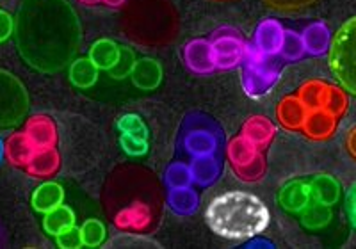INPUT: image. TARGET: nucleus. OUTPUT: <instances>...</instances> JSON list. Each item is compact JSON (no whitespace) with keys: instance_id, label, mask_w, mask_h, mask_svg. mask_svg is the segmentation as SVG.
<instances>
[{"instance_id":"obj_13","label":"nucleus","mask_w":356,"mask_h":249,"mask_svg":"<svg viewBox=\"0 0 356 249\" xmlns=\"http://www.w3.org/2000/svg\"><path fill=\"white\" fill-rule=\"evenodd\" d=\"M152 221V210L146 203H132L129 207H123L120 212L114 216V225L122 230H145Z\"/></svg>"},{"instance_id":"obj_29","label":"nucleus","mask_w":356,"mask_h":249,"mask_svg":"<svg viewBox=\"0 0 356 249\" xmlns=\"http://www.w3.org/2000/svg\"><path fill=\"white\" fill-rule=\"evenodd\" d=\"M330 219H332V207L324 205L321 201H314V203H308L303 209L301 223H303L307 228L317 230L323 228L324 225H328Z\"/></svg>"},{"instance_id":"obj_4","label":"nucleus","mask_w":356,"mask_h":249,"mask_svg":"<svg viewBox=\"0 0 356 249\" xmlns=\"http://www.w3.org/2000/svg\"><path fill=\"white\" fill-rule=\"evenodd\" d=\"M328 65L340 86L356 97V17L346 22L332 38Z\"/></svg>"},{"instance_id":"obj_23","label":"nucleus","mask_w":356,"mask_h":249,"mask_svg":"<svg viewBox=\"0 0 356 249\" xmlns=\"http://www.w3.org/2000/svg\"><path fill=\"white\" fill-rule=\"evenodd\" d=\"M168 205L171 207L175 214L178 216H193L198 210L200 200L198 194L189 187H178L171 189L168 194Z\"/></svg>"},{"instance_id":"obj_32","label":"nucleus","mask_w":356,"mask_h":249,"mask_svg":"<svg viewBox=\"0 0 356 249\" xmlns=\"http://www.w3.org/2000/svg\"><path fill=\"white\" fill-rule=\"evenodd\" d=\"M232 169H234L235 177L239 178V180L250 182L251 184V182L262 180L264 175H266L267 164H266V159H264L262 153H259L255 161H251V162H248V164H243V166H232Z\"/></svg>"},{"instance_id":"obj_7","label":"nucleus","mask_w":356,"mask_h":249,"mask_svg":"<svg viewBox=\"0 0 356 249\" xmlns=\"http://www.w3.org/2000/svg\"><path fill=\"white\" fill-rule=\"evenodd\" d=\"M27 111V95L20 82L13 75L0 72V124L20 121Z\"/></svg>"},{"instance_id":"obj_5","label":"nucleus","mask_w":356,"mask_h":249,"mask_svg":"<svg viewBox=\"0 0 356 249\" xmlns=\"http://www.w3.org/2000/svg\"><path fill=\"white\" fill-rule=\"evenodd\" d=\"M280 73L282 63L275 56H266L253 45H248L243 72V88L248 97L260 98L267 95L278 82Z\"/></svg>"},{"instance_id":"obj_17","label":"nucleus","mask_w":356,"mask_h":249,"mask_svg":"<svg viewBox=\"0 0 356 249\" xmlns=\"http://www.w3.org/2000/svg\"><path fill=\"white\" fill-rule=\"evenodd\" d=\"M130 79L143 91H152V89H155L161 84L162 68L157 61L154 59L136 61V65H134L132 72H130Z\"/></svg>"},{"instance_id":"obj_2","label":"nucleus","mask_w":356,"mask_h":249,"mask_svg":"<svg viewBox=\"0 0 356 249\" xmlns=\"http://www.w3.org/2000/svg\"><path fill=\"white\" fill-rule=\"evenodd\" d=\"M205 219L219 237L248 241L255 239L269 226V210L255 194L232 191L211 201Z\"/></svg>"},{"instance_id":"obj_11","label":"nucleus","mask_w":356,"mask_h":249,"mask_svg":"<svg viewBox=\"0 0 356 249\" xmlns=\"http://www.w3.org/2000/svg\"><path fill=\"white\" fill-rule=\"evenodd\" d=\"M284 38L285 29L282 27V24L269 18V20H264L257 27L253 47L259 49L262 54H266V56H278L280 50H282V45H284Z\"/></svg>"},{"instance_id":"obj_37","label":"nucleus","mask_w":356,"mask_h":249,"mask_svg":"<svg viewBox=\"0 0 356 249\" xmlns=\"http://www.w3.org/2000/svg\"><path fill=\"white\" fill-rule=\"evenodd\" d=\"M136 61H134V54L127 49H120V57H118V63L109 70L111 75L122 79V77L130 75L132 72Z\"/></svg>"},{"instance_id":"obj_18","label":"nucleus","mask_w":356,"mask_h":249,"mask_svg":"<svg viewBox=\"0 0 356 249\" xmlns=\"http://www.w3.org/2000/svg\"><path fill=\"white\" fill-rule=\"evenodd\" d=\"M301 38H303L305 49L312 56H323V54L328 52L330 45H332V33L323 22L308 25L303 34H301Z\"/></svg>"},{"instance_id":"obj_41","label":"nucleus","mask_w":356,"mask_h":249,"mask_svg":"<svg viewBox=\"0 0 356 249\" xmlns=\"http://www.w3.org/2000/svg\"><path fill=\"white\" fill-rule=\"evenodd\" d=\"M346 210H348L349 221L356 228V184L348 191V198H346Z\"/></svg>"},{"instance_id":"obj_9","label":"nucleus","mask_w":356,"mask_h":249,"mask_svg":"<svg viewBox=\"0 0 356 249\" xmlns=\"http://www.w3.org/2000/svg\"><path fill=\"white\" fill-rule=\"evenodd\" d=\"M24 132L27 134V137L31 139V143H33L38 152L40 150L56 148L57 129L52 118L43 116V114L33 116L27 121V124H25Z\"/></svg>"},{"instance_id":"obj_42","label":"nucleus","mask_w":356,"mask_h":249,"mask_svg":"<svg viewBox=\"0 0 356 249\" xmlns=\"http://www.w3.org/2000/svg\"><path fill=\"white\" fill-rule=\"evenodd\" d=\"M13 29H15L13 18L6 11H0V41L8 40L11 36Z\"/></svg>"},{"instance_id":"obj_12","label":"nucleus","mask_w":356,"mask_h":249,"mask_svg":"<svg viewBox=\"0 0 356 249\" xmlns=\"http://www.w3.org/2000/svg\"><path fill=\"white\" fill-rule=\"evenodd\" d=\"M308 107L298 97H287L276 107V118L287 130H301L308 116Z\"/></svg>"},{"instance_id":"obj_43","label":"nucleus","mask_w":356,"mask_h":249,"mask_svg":"<svg viewBox=\"0 0 356 249\" xmlns=\"http://www.w3.org/2000/svg\"><path fill=\"white\" fill-rule=\"evenodd\" d=\"M348 150L353 157L356 159V127L351 130V132H349V136H348Z\"/></svg>"},{"instance_id":"obj_28","label":"nucleus","mask_w":356,"mask_h":249,"mask_svg":"<svg viewBox=\"0 0 356 249\" xmlns=\"http://www.w3.org/2000/svg\"><path fill=\"white\" fill-rule=\"evenodd\" d=\"M70 77H72V82L77 88H91L98 79V66L89 57L88 59H79L72 65Z\"/></svg>"},{"instance_id":"obj_14","label":"nucleus","mask_w":356,"mask_h":249,"mask_svg":"<svg viewBox=\"0 0 356 249\" xmlns=\"http://www.w3.org/2000/svg\"><path fill=\"white\" fill-rule=\"evenodd\" d=\"M36 152L38 150L34 148V145L31 143V139H29L25 132L13 134L4 145L6 157H8V161L13 166H17V168H25L29 162L33 161Z\"/></svg>"},{"instance_id":"obj_3","label":"nucleus","mask_w":356,"mask_h":249,"mask_svg":"<svg viewBox=\"0 0 356 249\" xmlns=\"http://www.w3.org/2000/svg\"><path fill=\"white\" fill-rule=\"evenodd\" d=\"M127 40L141 47H166L180 33V17L170 0H130L123 11Z\"/></svg>"},{"instance_id":"obj_16","label":"nucleus","mask_w":356,"mask_h":249,"mask_svg":"<svg viewBox=\"0 0 356 249\" xmlns=\"http://www.w3.org/2000/svg\"><path fill=\"white\" fill-rule=\"evenodd\" d=\"M276 127L271 120L266 116H253L244 123L243 136L250 139L259 150H264L269 146V143L275 139Z\"/></svg>"},{"instance_id":"obj_25","label":"nucleus","mask_w":356,"mask_h":249,"mask_svg":"<svg viewBox=\"0 0 356 249\" xmlns=\"http://www.w3.org/2000/svg\"><path fill=\"white\" fill-rule=\"evenodd\" d=\"M120 49H122V47H118L114 41L100 40L91 47V50H89V59L93 61L95 65L98 66V70H107V72H109V70L118 63Z\"/></svg>"},{"instance_id":"obj_34","label":"nucleus","mask_w":356,"mask_h":249,"mask_svg":"<svg viewBox=\"0 0 356 249\" xmlns=\"http://www.w3.org/2000/svg\"><path fill=\"white\" fill-rule=\"evenodd\" d=\"M166 184L170 185V189H178V187H189L193 184V175H191V168L186 164H171L166 171Z\"/></svg>"},{"instance_id":"obj_36","label":"nucleus","mask_w":356,"mask_h":249,"mask_svg":"<svg viewBox=\"0 0 356 249\" xmlns=\"http://www.w3.org/2000/svg\"><path fill=\"white\" fill-rule=\"evenodd\" d=\"M118 129L122 130L123 134H130V136L139 137V139H146L148 137V130H146L145 123L136 114H127V116H123L122 120L118 121Z\"/></svg>"},{"instance_id":"obj_40","label":"nucleus","mask_w":356,"mask_h":249,"mask_svg":"<svg viewBox=\"0 0 356 249\" xmlns=\"http://www.w3.org/2000/svg\"><path fill=\"white\" fill-rule=\"evenodd\" d=\"M267 6L276 11H296V9L308 8L316 0H264Z\"/></svg>"},{"instance_id":"obj_20","label":"nucleus","mask_w":356,"mask_h":249,"mask_svg":"<svg viewBox=\"0 0 356 249\" xmlns=\"http://www.w3.org/2000/svg\"><path fill=\"white\" fill-rule=\"evenodd\" d=\"M186 150L193 157L214 155V152L218 150V137L211 130H191L186 137Z\"/></svg>"},{"instance_id":"obj_24","label":"nucleus","mask_w":356,"mask_h":249,"mask_svg":"<svg viewBox=\"0 0 356 249\" xmlns=\"http://www.w3.org/2000/svg\"><path fill=\"white\" fill-rule=\"evenodd\" d=\"M310 189L314 200L321 201L324 205H335L340 198L339 182L333 177H328V175H321V177L314 178V182L310 184Z\"/></svg>"},{"instance_id":"obj_27","label":"nucleus","mask_w":356,"mask_h":249,"mask_svg":"<svg viewBox=\"0 0 356 249\" xmlns=\"http://www.w3.org/2000/svg\"><path fill=\"white\" fill-rule=\"evenodd\" d=\"M75 225V214L72 212V209L65 205H59L56 209H52L50 212H47L44 216V230L52 235H59L65 230L72 228Z\"/></svg>"},{"instance_id":"obj_46","label":"nucleus","mask_w":356,"mask_h":249,"mask_svg":"<svg viewBox=\"0 0 356 249\" xmlns=\"http://www.w3.org/2000/svg\"><path fill=\"white\" fill-rule=\"evenodd\" d=\"M79 2H82V4L86 6H95L98 4V2H102V0H79Z\"/></svg>"},{"instance_id":"obj_38","label":"nucleus","mask_w":356,"mask_h":249,"mask_svg":"<svg viewBox=\"0 0 356 249\" xmlns=\"http://www.w3.org/2000/svg\"><path fill=\"white\" fill-rule=\"evenodd\" d=\"M120 143H122V148L125 150L129 155H134V157L145 155L146 150H148V143H146V139H139V137H134L130 136V134H123Z\"/></svg>"},{"instance_id":"obj_35","label":"nucleus","mask_w":356,"mask_h":249,"mask_svg":"<svg viewBox=\"0 0 356 249\" xmlns=\"http://www.w3.org/2000/svg\"><path fill=\"white\" fill-rule=\"evenodd\" d=\"M82 233V242L89 248H95V246H100L106 239V226L102 225L98 219H89L82 225L81 228Z\"/></svg>"},{"instance_id":"obj_30","label":"nucleus","mask_w":356,"mask_h":249,"mask_svg":"<svg viewBox=\"0 0 356 249\" xmlns=\"http://www.w3.org/2000/svg\"><path fill=\"white\" fill-rule=\"evenodd\" d=\"M326 88H328V84L323 81H308L300 88L298 98L307 105L308 111L321 109L323 107L324 95H326Z\"/></svg>"},{"instance_id":"obj_21","label":"nucleus","mask_w":356,"mask_h":249,"mask_svg":"<svg viewBox=\"0 0 356 249\" xmlns=\"http://www.w3.org/2000/svg\"><path fill=\"white\" fill-rule=\"evenodd\" d=\"M63 200H65V193H63V187L56 182H47V184L40 185L33 196V205L38 212H50L56 207L63 205Z\"/></svg>"},{"instance_id":"obj_1","label":"nucleus","mask_w":356,"mask_h":249,"mask_svg":"<svg viewBox=\"0 0 356 249\" xmlns=\"http://www.w3.org/2000/svg\"><path fill=\"white\" fill-rule=\"evenodd\" d=\"M17 43L29 65L44 73L59 72L81 45L77 13L66 0H25L17 17Z\"/></svg>"},{"instance_id":"obj_44","label":"nucleus","mask_w":356,"mask_h":249,"mask_svg":"<svg viewBox=\"0 0 356 249\" xmlns=\"http://www.w3.org/2000/svg\"><path fill=\"white\" fill-rule=\"evenodd\" d=\"M102 2L109 6V8H122V6H125L129 0H102Z\"/></svg>"},{"instance_id":"obj_39","label":"nucleus","mask_w":356,"mask_h":249,"mask_svg":"<svg viewBox=\"0 0 356 249\" xmlns=\"http://www.w3.org/2000/svg\"><path fill=\"white\" fill-rule=\"evenodd\" d=\"M57 244L61 246V248H66V249L81 248V246L84 244V242H82L81 230L75 228V226H72V228L65 230V232L57 235Z\"/></svg>"},{"instance_id":"obj_31","label":"nucleus","mask_w":356,"mask_h":249,"mask_svg":"<svg viewBox=\"0 0 356 249\" xmlns=\"http://www.w3.org/2000/svg\"><path fill=\"white\" fill-rule=\"evenodd\" d=\"M321 109L328 111V113L333 114L335 118L344 116L346 111H348V97H346V93L340 88H337V86L328 84L326 95H324L323 107Z\"/></svg>"},{"instance_id":"obj_15","label":"nucleus","mask_w":356,"mask_h":249,"mask_svg":"<svg viewBox=\"0 0 356 249\" xmlns=\"http://www.w3.org/2000/svg\"><path fill=\"white\" fill-rule=\"evenodd\" d=\"M59 169H61V155L56 148L40 150L34 153L33 161L25 166V171L34 178H50Z\"/></svg>"},{"instance_id":"obj_45","label":"nucleus","mask_w":356,"mask_h":249,"mask_svg":"<svg viewBox=\"0 0 356 249\" xmlns=\"http://www.w3.org/2000/svg\"><path fill=\"white\" fill-rule=\"evenodd\" d=\"M259 246H266V248H273L271 242H266V241H255V242H250L248 248H259Z\"/></svg>"},{"instance_id":"obj_6","label":"nucleus","mask_w":356,"mask_h":249,"mask_svg":"<svg viewBox=\"0 0 356 249\" xmlns=\"http://www.w3.org/2000/svg\"><path fill=\"white\" fill-rule=\"evenodd\" d=\"M212 50H214L216 68L230 70L244 63L248 43L237 29L221 27L212 34Z\"/></svg>"},{"instance_id":"obj_33","label":"nucleus","mask_w":356,"mask_h":249,"mask_svg":"<svg viewBox=\"0 0 356 249\" xmlns=\"http://www.w3.org/2000/svg\"><path fill=\"white\" fill-rule=\"evenodd\" d=\"M307 52L303 43V38L301 34L294 33V31H285V38H284V45H282V57L285 61H298L303 57V54Z\"/></svg>"},{"instance_id":"obj_26","label":"nucleus","mask_w":356,"mask_h":249,"mask_svg":"<svg viewBox=\"0 0 356 249\" xmlns=\"http://www.w3.org/2000/svg\"><path fill=\"white\" fill-rule=\"evenodd\" d=\"M227 153H228V159H230L232 166H243V164H248V162H251V161H255L257 155L260 153V150L257 148V146L253 145L250 139H246V137L241 134L239 137H234V139L228 143Z\"/></svg>"},{"instance_id":"obj_19","label":"nucleus","mask_w":356,"mask_h":249,"mask_svg":"<svg viewBox=\"0 0 356 249\" xmlns=\"http://www.w3.org/2000/svg\"><path fill=\"white\" fill-rule=\"evenodd\" d=\"M312 198V189L310 185L303 184V182H291L282 189L280 193V201H282V205L285 207L291 212H300L303 210L305 207L310 203Z\"/></svg>"},{"instance_id":"obj_22","label":"nucleus","mask_w":356,"mask_h":249,"mask_svg":"<svg viewBox=\"0 0 356 249\" xmlns=\"http://www.w3.org/2000/svg\"><path fill=\"white\" fill-rule=\"evenodd\" d=\"M191 175H193V182L202 187H209L214 184L219 178V164L214 159V155H202V157H195V161L191 162Z\"/></svg>"},{"instance_id":"obj_8","label":"nucleus","mask_w":356,"mask_h":249,"mask_svg":"<svg viewBox=\"0 0 356 249\" xmlns=\"http://www.w3.org/2000/svg\"><path fill=\"white\" fill-rule=\"evenodd\" d=\"M184 61L191 72L205 75L216 70L214 50H212L211 41L207 40H193L186 45L184 49Z\"/></svg>"},{"instance_id":"obj_47","label":"nucleus","mask_w":356,"mask_h":249,"mask_svg":"<svg viewBox=\"0 0 356 249\" xmlns=\"http://www.w3.org/2000/svg\"><path fill=\"white\" fill-rule=\"evenodd\" d=\"M4 153V145H0V155Z\"/></svg>"},{"instance_id":"obj_10","label":"nucleus","mask_w":356,"mask_h":249,"mask_svg":"<svg viewBox=\"0 0 356 249\" xmlns=\"http://www.w3.org/2000/svg\"><path fill=\"white\" fill-rule=\"evenodd\" d=\"M337 127H339V118H335L324 109H314L308 113L301 130L312 141H326L335 134Z\"/></svg>"}]
</instances>
